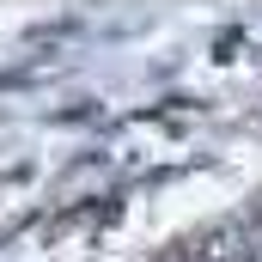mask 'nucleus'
Wrapping results in <instances>:
<instances>
[{
  "instance_id": "obj_1",
  "label": "nucleus",
  "mask_w": 262,
  "mask_h": 262,
  "mask_svg": "<svg viewBox=\"0 0 262 262\" xmlns=\"http://www.w3.org/2000/svg\"><path fill=\"white\" fill-rule=\"evenodd\" d=\"M189 262H262V244L244 220H220L189 238Z\"/></svg>"
}]
</instances>
